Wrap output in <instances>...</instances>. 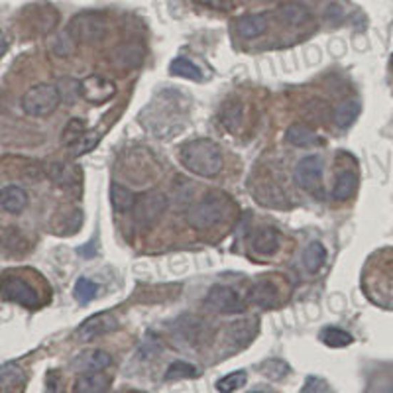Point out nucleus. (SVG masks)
Returning <instances> with one entry per match:
<instances>
[{
    "label": "nucleus",
    "instance_id": "obj_1",
    "mask_svg": "<svg viewBox=\"0 0 393 393\" xmlns=\"http://www.w3.org/2000/svg\"><path fill=\"white\" fill-rule=\"evenodd\" d=\"M181 163L191 173L201 177H215L223 169V152L217 142L209 138L193 140L181 148Z\"/></svg>",
    "mask_w": 393,
    "mask_h": 393
},
{
    "label": "nucleus",
    "instance_id": "obj_2",
    "mask_svg": "<svg viewBox=\"0 0 393 393\" xmlns=\"http://www.w3.org/2000/svg\"><path fill=\"white\" fill-rule=\"evenodd\" d=\"M230 201L223 195H207L205 199L191 205V209L187 210V223L195 230H209L220 225L228 215Z\"/></svg>",
    "mask_w": 393,
    "mask_h": 393
},
{
    "label": "nucleus",
    "instance_id": "obj_3",
    "mask_svg": "<svg viewBox=\"0 0 393 393\" xmlns=\"http://www.w3.org/2000/svg\"><path fill=\"white\" fill-rule=\"evenodd\" d=\"M168 197L165 193L152 189V191H146L142 195H138L132 205V217L140 228H150L153 226L161 217L163 213L168 210Z\"/></svg>",
    "mask_w": 393,
    "mask_h": 393
},
{
    "label": "nucleus",
    "instance_id": "obj_4",
    "mask_svg": "<svg viewBox=\"0 0 393 393\" xmlns=\"http://www.w3.org/2000/svg\"><path fill=\"white\" fill-rule=\"evenodd\" d=\"M61 103V95L53 85L48 83H40L36 87L28 88L22 96V108L28 116H48V114L56 113V108Z\"/></svg>",
    "mask_w": 393,
    "mask_h": 393
},
{
    "label": "nucleus",
    "instance_id": "obj_5",
    "mask_svg": "<svg viewBox=\"0 0 393 393\" xmlns=\"http://www.w3.org/2000/svg\"><path fill=\"white\" fill-rule=\"evenodd\" d=\"M203 305L210 313L218 315H236L246 309V303L240 297V293H236L228 285H213L203 301Z\"/></svg>",
    "mask_w": 393,
    "mask_h": 393
},
{
    "label": "nucleus",
    "instance_id": "obj_6",
    "mask_svg": "<svg viewBox=\"0 0 393 393\" xmlns=\"http://www.w3.org/2000/svg\"><path fill=\"white\" fill-rule=\"evenodd\" d=\"M67 32L77 40V44L79 41L81 44H96V41H101L105 38L106 22L101 14L85 12V14H77V16L73 18Z\"/></svg>",
    "mask_w": 393,
    "mask_h": 393
},
{
    "label": "nucleus",
    "instance_id": "obj_7",
    "mask_svg": "<svg viewBox=\"0 0 393 393\" xmlns=\"http://www.w3.org/2000/svg\"><path fill=\"white\" fill-rule=\"evenodd\" d=\"M0 295L12 301V303L28 307V309L40 305L36 289L28 281L22 280V277H12L9 273L0 277Z\"/></svg>",
    "mask_w": 393,
    "mask_h": 393
},
{
    "label": "nucleus",
    "instance_id": "obj_8",
    "mask_svg": "<svg viewBox=\"0 0 393 393\" xmlns=\"http://www.w3.org/2000/svg\"><path fill=\"white\" fill-rule=\"evenodd\" d=\"M79 93L91 105H105L114 96L116 87H114V83L101 77V75H88L87 79L79 83Z\"/></svg>",
    "mask_w": 393,
    "mask_h": 393
},
{
    "label": "nucleus",
    "instance_id": "obj_9",
    "mask_svg": "<svg viewBox=\"0 0 393 393\" xmlns=\"http://www.w3.org/2000/svg\"><path fill=\"white\" fill-rule=\"evenodd\" d=\"M322 177V161L317 158V155H307L303 160L299 161L297 168H295V173H293V179L295 183L305 189V191H313L317 185L321 183Z\"/></svg>",
    "mask_w": 393,
    "mask_h": 393
},
{
    "label": "nucleus",
    "instance_id": "obj_10",
    "mask_svg": "<svg viewBox=\"0 0 393 393\" xmlns=\"http://www.w3.org/2000/svg\"><path fill=\"white\" fill-rule=\"evenodd\" d=\"M116 317L113 313H101L95 315V317H91L87 321L83 322L77 330V337L83 340V342H88V340H93L96 337H103L106 332H111V330L116 329Z\"/></svg>",
    "mask_w": 393,
    "mask_h": 393
},
{
    "label": "nucleus",
    "instance_id": "obj_11",
    "mask_svg": "<svg viewBox=\"0 0 393 393\" xmlns=\"http://www.w3.org/2000/svg\"><path fill=\"white\" fill-rule=\"evenodd\" d=\"M280 246L281 236L272 226L257 228L254 236H252V248L256 250L257 254H262V256H273L280 250Z\"/></svg>",
    "mask_w": 393,
    "mask_h": 393
},
{
    "label": "nucleus",
    "instance_id": "obj_12",
    "mask_svg": "<svg viewBox=\"0 0 393 393\" xmlns=\"http://www.w3.org/2000/svg\"><path fill=\"white\" fill-rule=\"evenodd\" d=\"M28 201H30L28 193L18 185H6V187L0 189V207L6 213L20 215L28 207Z\"/></svg>",
    "mask_w": 393,
    "mask_h": 393
},
{
    "label": "nucleus",
    "instance_id": "obj_13",
    "mask_svg": "<svg viewBox=\"0 0 393 393\" xmlns=\"http://www.w3.org/2000/svg\"><path fill=\"white\" fill-rule=\"evenodd\" d=\"M111 387V377L103 372H85L75 382V393H106Z\"/></svg>",
    "mask_w": 393,
    "mask_h": 393
},
{
    "label": "nucleus",
    "instance_id": "obj_14",
    "mask_svg": "<svg viewBox=\"0 0 393 393\" xmlns=\"http://www.w3.org/2000/svg\"><path fill=\"white\" fill-rule=\"evenodd\" d=\"M267 26L270 24H267L265 14H248L236 22V30H238V36L244 40H254V38H260L267 32Z\"/></svg>",
    "mask_w": 393,
    "mask_h": 393
},
{
    "label": "nucleus",
    "instance_id": "obj_15",
    "mask_svg": "<svg viewBox=\"0 0 393 393\" xmlns=\"http://www.w3.org/2000/svg\"><path fill=\"white\" fill-rule=\"evenodd\" d=\"M277 18H280L283 24L287 26H305L311 22V10L307 9L305 4H299V2H287L277 10Z\"/></svg>",
    "mask_w": 393,
    "mask_h": 393
},
{
    "label": "nucleus",
    "instance_id": "obj_16",
    "mask_svg": "<svg viewBox=\"0 0 393 393\" xmlns=\"http://www.w3.org/2000/svg\"><path fill=\"white\" fill-rule=\"evenodd\" d=\"M113 364V356L105 350H88V352L81 354L75 366L81 372H103Z\"/></svg>",
    "mask_w": 393,
    "mask_h": 393
},
{
    "label": "nucleus",
    "instance_id": "obj_17",
    "mask_svg": "<svg viewBox=\"0 0 393 393\" xmlns=\"http://www.w3.org/2000/svg\"><path fill=\"white\" fill-rule=\"evenodd\" d=\"M144 61V49L136 46V44H126L121 46L118 49H114L113 63L124 69H134L138 65H142Z\"/></svg>",
    "mask_w": 393,
    "mask_h": 393
},
{
    "label": "nucleus",
    "instance_id": "obj_18",
    "mask_svg": "<svg viewBox=\"0 0 393 393\" xmlns=\"http://www.w3.org/2000/svg\"><path fill=\"white\" fill-rule=\"evenodd\" d=\"M252 301L260 307L272 309L280 303V291L272 281H260L252 287Z\"/></svg>",
    "mask_w": 393,
    "mask_h": 393
},
{
    "label": "nucleus",
    "instance_id": "obj_19",
    "mask_svg": "<svg viewBox=\"0 0 393 393\" xmlns=\"http://www.w3.org/2000/svg\"><path fill=\"white\" fill-rule=\"evenodd\" d=\"M301 262H303V267L307 270V273H319L325 262H327V250H325L321 242H311L305 248V252H303Z\"/></svg>",
    "mask_w": 393,
    "mask_h": 393
},
{
    "label": "nucleus",
    "instance_id": "obj_20",
    "mask_svg": "<svg viewBox=\"0 0 393 393\" xmlns=\"http://www.w3.org/2000/svg\"><path fill=\"white\" fill-rule=\"evenodd\" d=\"M49 179L56 185L61 187H73V185H79L81 181V171L75 165H65V163H53L49 165Z\"/></svg>",
    "mask_w": 393,
    "mask_h": 393
},
{
    "label": "nucleus",
    "instance_id": "obj_21",
    "mask_svg": "<svg viewBox=\"0 0 393 393\" xmlns=\"http://www.w3.org/2000/svg\"><path fill=\"white\" fill-rule=\"evenodd\" d=\"M285 140L289 144L297 146V148H311L319 142V136L313 128H309L307 124H293L285 132Z\"/></svg>",
    "mask_w": 393,
    "mask_h": 393
},
{
    "label": "nucleus",
    "instance_id": "obj_22",
    "mask_svg": "<svg viewBox=\"0 0 393 393\" xmlns=\"http://www.w3.org/2000/svg\"><path fill=\"white\" fill-rule=\"evenodd\" d=\"M360 114V103L358 101H342L340 105L332 111V122L337 124L338 128H348Z\"/></svg>",
    "mask_w": 393,
    "mask_h": 393
},
{
    "label": "nucleus",
    "instance_id": "obj_23",
    "mask_svg": "<svg viewBox=\"0 0 393 393\" xmlns=\"http://www.w3.org/2000/svg\"><path fill=\"white\" fill-rule=\"evenodd\" d=\"M24 384V372L14 366V364H6L0 369V393H12Z\"/></svg>",
    "mask_w": 393,
    "mask_h": 393
},
{
    "label": "nucleus",
    "instance_id": "obj_24",
    "mask_svg": "<svg viewBox=\"0 0 393 393\" xmlns=\"http://www.w3.org/2000/svg\"><path fill=\"white\" fill-rule=\"evenodd\" d=\"M303 116L307 121L317 122V124H322L332 118V108L329 106L327 101L322 98H311L305 106H303Z\"/></svg>",
    "mask_w": 393,
    "mask_h": 393
},
{
    "label": "nucleus",
    "instance_id": "obj_25",
    "mask_svg": "<svg viewBox=\"0 0 393 393\" xmlns=\"http://www.w3.org/2000/svg\"><path fill=\"white\" fill-rule=\"evenodd\" d=\"M356 185H358V179H356V175H354L352 171H342V173L337 177L335 187H332V199H337V201H346L348 197H352L354 195Z\"/></svg>",
    "mask_w": 393,
    "mask_h": 393
},
{
    "label": "nucleus",
    "instance_id": "obj_26",
    "mask_svg": "<svg viewBox=\"0 0 393 393\" xmlns=\"http://www.w3.org/2000/svg\"><path fill=\"white\" fill-rule=\"evenodd\" d=\"M134 195L122 187L121 183L111 185V203H113V209L118 210V213H126V210H132V205H134Z\"/></svg>",
    "mask_w": 393,
    "mask_h": 393
},
{
    "label": "nucleus",
    "instance_id": "obj_27",
    "mask_svg": "<svg viewBox=\"0 0 393 393\" xmlns=\"http://www.w3.org/2000/svg\"><path fill=\"white\" fill-rule=\"evenodd\" d=\"M169 71L177 75V77H185V79H191V81H203V71L197 67V65L189 61V59H185V57H177L171 61L169 65Z\"/></svg>",
    "mask_w": 393,
    "mask_h": 393
},
{
    "label": "nucleus",
    "instance_id": "obj_28",
    "mask_svg": "<svg viewBox=\"0 0 393 393\" xmlns=\"http://www.w3.org/2000/svg\"><path fill=\"white\" fill-rule=\"evenodd\" d=\"M321 340L330 348H344V346L352 344L354 338L346 330L337 329V327H327V329L321 330Z\"/></svg>",
    "mask_w": 393,
    "mask_h": 393
},
{
    "label": "nucleus",
    "instance_id": "obj_29",
    "mask_svg": "<svg viewBox=\"0 0 393 393\" xmlns=\"http://www.w3.org/2000/svg\"><path fill=\"white\" fill-rule=\"evenodd\" d=\"M256 332H257L256 321L233 322V327L228 329V335H230V338H233L236 344H246V342H250Z\"/></svg>",
    "mask_w": 393,
    "mask_h": 393
},
{
    "label": "nucleus",
    "instance_id": "obj_30",
    "mask_svg": "<svg viewBox=\"0 0 393 393\" xmlns=\"http://www.w3.org/2000/svg\"><path fill=\"white\" fill-rule=\"evenodd\" d=\"M96 291H98V287H96L95 281L87 280V277H81L75 283V291L73 293H75V299L79 301L81 305H87V303H91L96 297Z\"/></svg>",
    "mask_w": 393,
    "mask_h": 393
},
{
    "label": "nucleus",
    "instance_id": "obj_31",
    "mask_svg": "<svg viewBox=\"0 0 393 393\" xmlns=\"http://www.w3.org/2000/svg\"><path fill=\"white\" fill-rule=\"evenodd\" d=\"M246 372H233V374H228L223 379H218L217 382V389L220 393H233L236 389H240L242 385H246Z\"/></svg>",
    "mask_w": 393,
    "mask_h": 393
},
{
    "label": "nucleus",
    "instance_id": "obj_32",
    "mask_svg": "<svg viewBox=\"0 0 393 393\" xmlns=\"http://www.w3.org/2000/svg\"><path fill=\"white\" fill-rule=\"evenodd\" d=\"M98 140H101V132H98V130L85 132L79 142L71 146V155L73 158H79V155H83V153L91 152V150L98 144Z\"/></svg>",
    "mask_w": 393,
    "mask_h": 393
},
{
    "label": "nucleus",
    "instance_id": "obj_33",
    "mask_svg": "<svg viewBox=\"0 0 393 393\" xmlns=\"http://www.w3.org/2000/svg\"><path fill=\"white\" fill-rule=\"evenodd\" d=\"M85 132H87V126H85V122L81 121V118H73V121L69 122L67 126H65L61 142H63L65 146H69V148H71L73 144H77V142H79Z\"/></svg>",
    "mask_w": 393,
    "mask_h": 393
},
{
    "label": "nucleus",
    "instance_id": "obj_34",
    "mask_svg": "<svg viewBox=\"0 0 393 393\" xmlns=\"http://www.w3.org/2000/svg\"><path fill=\"white\" fill-rule=\"evenodd\" d=\"M199 374L195 366L187 364V362H173L165 372V379H187V377H195Z\"/></svg>",
    "mask_w": 393,
    "mask_h": 393
},
{
    "label": "nucleus",
    "instance_id": "obj_35",
    "mask_svg": "<svg viewBox=\"0 0 393 393\" xmlns=\"http://www.w3.org/2000/svg\"><path fill=\"white\" fill-rule=\"evenodd\" d=\"M75 49H77V40H75L69 32L61 34L56 40V44H53V51H56L59 57L71 56Z\"/></svg>",
    "mask_w": 393,
    "mask_h": 393
},
{
    "label": "nucleus",
    "instance_id": "obj_36",
    "mask_svg": "<svg viewBox=\"0 0 393 393\" xmlns=\"http://www.w3.org/2000/svg\"><path fill=\"white\" fill-rule=\"evenodd\" d=\"M289 372V366L281 360H267L262 364V374L270 379H281Z\"/></svg>",
    "mask_w": 393,
    "mask_h": 393
},
{
    "label": "nucleus",
    "instance_id": "obj_37",
    "mask_svg": "<svg viewBox=\"0 0 393 393\" xmlns=\"http://www.w3.org/2000/svg\"><path fill=\"white\" fill-rule=\"evenodd\" d=\"M303 393H330L329 384L322 377H309L303 385Z\"/></svg>",
    "mask_w": 393,
    "mask_h": 393
},
{
    "label": "nucleus",
    "instance_id": "obj_38",
    "mask_svg": "<svg viewBox=\"0 0 393 393\" xmlns=\"http://www.w3.org/2000/svg\"><path fill=\"white\" fill-rule=\"evenodd\" d=\"M195 2H199L201 6H207V9L220 10V12H228L234 9V0H195Z\"/></svg>",
    "mask_w": 393,
    "mask_h": 393
},
{
    "label": "nucleus",
    "instance_id": "obj_39",
    "mask_svg": "<svg viewBox=\"0 0 393 393\" xmlns=\"http://www.w3.org/2000/svg\"><path fill=\"white\" fill-rule=\"evenodd\" d=\"M240 116H242V106L238 105V103H233V105L226 106V111H225L226 126H230V128H233V122H240Z\"/></svg>",
    "mask_w": 393,
    "mask_h": 393
},
{
    "label": "nucleus",
    "instance_id": "obj_40",
    "mask_svg": "<svg viewBox=\"0 0 393 393\" xmlns=\"http://www.w3.org/2000/svg\"><path fill=\"white\" fill-rule=\"evenodd\" d=\"M6 49H9V40H6V36H4V32L0 30V57L6 53Z\"/></svg>",
    "mask_w": 393,
    "mask_h": 393
},
{
    "label": "nucleus",
    "instance_id": "obj_41",
    "mask_svg": "<svg viewBox=\"0 0 393 393\" xmlns=\"http://www.w3.org/2000/svg\"><path fill=\"white\" fill-rule=\"evenodd\" d=\"M392 63H393V56H392Z\"/></svg>",
    "mask_w": 393,
    "mask_h": 393
},
{
    "label": "nucleus",
    "instance_id": "obj_42",
    "mask_svg": "<svg viewBox=\"0 0 393 393\" xmlns=\"http://www.w3.org/2000/svg\"><path fill=\"white\" fill-rule=\"evenodd\" d=\"M256 393H260V392H256Z\"/></svg>",
    "mask_w": 393,
    "mask_h": 393
}]
</instances>
